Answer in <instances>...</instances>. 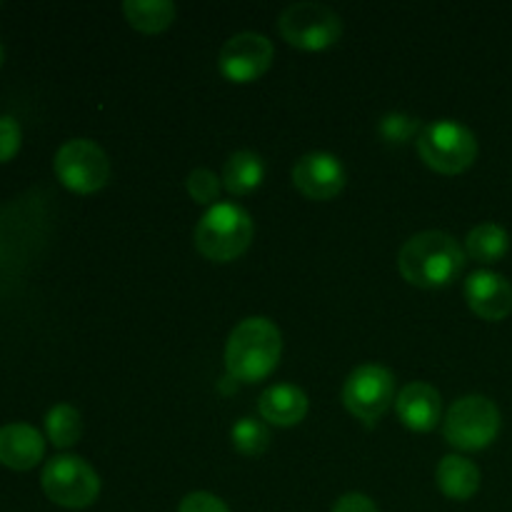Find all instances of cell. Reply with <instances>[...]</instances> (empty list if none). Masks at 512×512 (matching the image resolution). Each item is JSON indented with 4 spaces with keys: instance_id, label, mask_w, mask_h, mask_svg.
<instances>
[{
    "instance_id": "1",
    "label": "cell",
    "mask_w": 512,
    "mask_h": 512,
    "mask_svg": "<svg viewBox=\"0 0 512 512\" xmlns=\"http://www.w3.org/2000/svg\"><path fill=\"white\" fill-rule=\"evenodd\" d=\"M398 268L410 285L443 288L465 268V253L453 235L443 230H425L405 240L398 255Z\"/></svg>"
},
{
    "instance_id": "2",
    "label": "cell",
    "mask_w": 512,
    "mask_h": 512,
    "mask_svg": "<svg viewBox=\"0 0 512 512\" xmlns=\"http://www.w3.org/2000/svg\"><path fill=\"white\" fill-rule=\"evenodd\" d=\"M280 353H283V335L278 325L263 315H255L235 325L230 333L225 368L233 380L258 383L278 368Z\"/></svg>"
},
{
    "instance_id": "3",
    "label": "cell",
    "mask_w": 512,
    "mask_h": 512,
    "mask_svg": "<svg viewBox=\"0 0 512 512\" xmlns=\"http://www.w3.org/2000/svg\"><path fill=\"white\" fill-rule=\"evenodd\" d=\"M253 220L240 205L215 203L195 228V248L215 263L240 258L253 243Z\"/></svg>"
},
{
    "instance_id": "4",
    "label": "cell",
    "mask_w": 512,
    "mask_h": 512,
    "mask_svg": "<svg viewBox=\"0 0 512 512\" xmlns=\"http://www.w3.org/2000/svg\"><path fill=\"white\" fill-rule=\"evenodd\" d=\"M418 153L443 175H458L478 158V138L458 120H435L418 135Z\"/></svg>"
},
{
    "instance_id": "5",
    "label": "cell",
    "mask_w": 512,
    "mask_h": 512,
    "mask_svg": "<svg viewBox=\"0 0 512 512\" xmlns=\"http://www.w3.org/2000/svg\"><path fill=\"white\" fill-rule=\"evenodd\" d=\"M48 500L68 510H83L98 500L100 478L78 455H55L40 475Z\"/></svg>"
},
{
    "instance_id": "6",
    "label": "cell",
    "mask_w": 512,
    "mask_h": 512,
    "mask_svg": "<svg viewBox=\"0 0 512 512\" xmlns=\"http://www.w3.org/2000/svg\"><path fill=\"white\" fill-rule=\"evenodd\" d=\"M445 438L460 450H483L498 438L500 410L485 395H465L445 415Z\"/></svg>"
},
{
    "instance_id": "7",
    "label": "cell",
    "mask_w": 512,
    "mask_h": 512,
    "mask_svg": "<svg viewBox=\"0 0 512 512\" xmlns=\"http://www.w3.org/2000/svg\"><path fill=\"white\" fill-rule=\"evenodd\" d=\"M280 35L300 50H325L343 35V20L328 5L303 0L283 10L278 20Z\"/></svg>"
},
{
    "instance_id": "8",
    "label": "cell",
    "mask_w": 512,
    "mask_h": 512,
    "mask_svg": "<svg viewBox=\"0 0 512 512\" xmlns=\"http://www.w3.org/2000/svg\"><path fill=\"white\" fill-rule=\"evenodd\" d=\"M55 175L73 193H95L110 180V158L88 138L68 140L55 153Z\"/></svg>"
},
{
    "instance_id": "9",
    "label": "cell",
    "mask_w": 512,
    "mask_h": 512,
    "mask_svg": "<svg viewBox=\"0 0 512 512\" xmlns=\"http://www.w3.org/2000/svg\"><path fill=\"white\" fill-rule=\"evenodd\" d=\"M395 400V375L383 365H360L343 385V403L355 418L375 423Z\"/></svg>"
},
{
    "instance_id": "10",
    "label": "cell",
    "mask_w": 512,
    "mask_h": 512,
    "mask_svg": "<svg viewBox=\"0 0 512 512\" xmlns=\"http://www.w3.org/2000/svg\"><path fill=\"white\" fill-rule=\"evenodd\" d=\"M273 55V43L263 33H238L220 48V73L233 83H250L270 68Z\"/></svg>"
},
{
    "instance_id": "11",
    "label": "cell",
    "mask_w": 512,
    "mask_h": 512,
    "mask_svg": "<svg viewBox=\"0 0 512 512\" xmlns=\"http://www.w3.org/2000/svg\"><path fill=\"white\" fill-rule=\"evenodd\" d=\"M293 183L310 200H330L345 188V168L335 155L308 153L295 163Z\"/></svg>"
},
{
    "instance_id": "12",
    "label": "cell",
    "mask_w": 512,
    "mask_h": 512,
    "mask_svg": "<svg viewBox=\"0 0 512 512\" xmlns=\"http://www.w3.org/2000/svg\"><path fill=\"white\" fill-rule=\"evenodd\" d=\"M465 298L478 318L498 323L512 313V285L493 270H478L465 280Z\"/></svg>"
},
{
    "instance_id": "13",
    "label": "cell",
    "mask_w": 512,
    "mask_h": 512,
    "mask_svg": "<svg viewBox=\"0 0 512 512\" xmlns=\"http://www.w3.org/2000/svg\"><path fill=\"white\" fill-rule=\"evenodd\" d=\"M43 455L45 440L33 425L10 423L0 428V465L10 470H33Z\"/></svg>"
},
{
    "instance_id": "14",
    "label": "cell",
    "mask_w": 512,
    "mask_h": 512,
    "mask_svg": "<svg viewBox=\"0 0 512 512\" xmlns=\"http://www.w3.org/2000/svg\"><path fill=\"white\" fill-rule=\"evenodd\" d=\"M398 415L410 430L418 433H428L438 425L440 413H443V403H440V393L428 383H408L398 393Z\"/></svg>"
},
{
    "instance_id": "15",
    "label": "cell",
    "mask_w": 512,
    "mask_h": 512,
    "mask_svg": "<svg viewBox=\"0 0 512 512\" xmlns=\"http://www.w3.org/2000/svg\"><path fill=\"white\" fill-rule=\"evenodd\" d=\"M258 408L263 420L280 425V428H290V425H298L308 415V395L298 385H270L260 395Z\"/></svg>"
},
{
    "instance_id": "16",
    "label": "cell",
    "mask_w": 512,
    "mask_h": 512,
    "mask_svg": "<svg viewBox=\"0 0 512 512\" xmlns=\"http://www.w3.org/2000/svg\"><path fill=\"white\" fill-rule=\"evenodd\" d=\"M438 488L450 500H470L480 490V470L463 455H445L438 465Z\"/></svg>"
},
{
    "instance_id": "17",
    "label": "cell",
    "mask_w": 512,
    "mask_h": 512,
    "mask_svg": "<svg viewBox=\"0 0 512 512\" xmlns=\"http://www.w3.org/2000/svg\"><path fill=\"white\" fill-rule=\"evenodd\" d=\"M265 178V165L263 158L250 150H238L228 158L223 170V183L225 188L230 190L233 195H245L253 193Z\"/></svg>"
},
{
    "instance_id": "18",
    "label": "cell",
    "mask_w": 512,
    "mask_h": 512,
    "mask_svg": "<svg viewBox=\"0 0 512 512\" xmlns=\"http://www.w3.org/2000/svg\"><path fill=\"white\" fill-rule=\"evenodd\" d=\"M465 250L478 263H498L510 250V235L503 225L483 223L473 228L465 238Z\"/></svg>"
},
{
    "instance_id": "19",
    "label": "cell",
    "mask_w": 512,
    "mask_h": 512,
    "mask_svg": "<svg viewBox=\"0 0 512 512\" xmlns=\"http://www.w3.org/2000/svg\"><path fill=\"white\" fill-rule=\"evenodd\" d=\"M125 18L143 33H160L175 20V5L170 0H125Z\"/></svg>"
},
{
    "instance_id": "20",
    "label": "cell",
    "mask_w": 512,
    "mask_h": 512,
    "mask_svg": "<svg viewBox=\"0 0 512 512\" xmlns=\"http://www.w3.org/2000/svg\"><path fill=\"white\" fill-rule=\"evenodd\" d=\"M45 433H48V440L55 448H70V445L78 443L80 435H83V420H80V413L73 405H55V408H50V413L45 415Z\"/></svg>"
},
{
    "instance_id": "21",
    "label": "cell",
    "mask_w": 512,
    "mask_h": 512,
    "mask_svg": "<svg viewBox=\"0 0 512 512\" xmlns=\"http://www.w3.org/2000/svg\"><path fill=\"white\" fill-rule=\"evenodd\" d=\"M233 445L238 453L243 455H260L268 450L270 445V430L265 428V423L255 418H243L233 425Z\"/></svg>"
},
{
    "instance_id": "22",
    "label": "cell",
    "mask_w": 512,
    "mask_h": 512,
    "mask_svg": "<svg viewBox=\"0 0 512 512\" xmlns=\"http://www.w3.org/2000/svg\"><path fill=\"white\" fill-rule=\"evenodd\" d=\"M188 185V193L195 203H218L220 198V180L213 170L208 168H198L188 175L185 180Z\"/></svg>"
},
{
    "instance_id": "23",
    "label": "cell",
    "mask_w": 512,
    "mask_h": 512,
    "mask_svg": "<svg viewBox=\"0 0 512 512\" xmlns=\"http://www.w3.org/2000/svg\"><path fill=\"white\" fill-rule=\"evenodd\" d=\"M418 118L405 113H390L380 120V135L390 143H405L418 133Z\"/></svg>"
},
{
    "instance_id": "24",
    "label": "cell",
    "mask_w": 512,
    "mask_h": 512,
    "mask_svg": "<svg viewBox=\"0 0 512 512\" xmlns=\"http://www.w3.org/2000/svg\"><path fill=\"white\" fill-rule=\"evenodd\" d=\"M20 140H23V130H20L18 120L3 115L0 118V163L15 158V153L20 150Z\"/></svg>"
},
{
    "instance_id": "25",
    "label": "cell",
    "mask_w": 512,
    "mask_h": 512,
    "mask_svg": "<svg viewBox=\"0 0 512 512\" xmlns=\"http://www.w3.org/2000/svg\"><path fill=\"white\" fill-rule=\"evenodd\" d=\"M178 512H230V508L218 495L198 490V493H190L180 500Z\"/></svg>"
},
{
    "instance_id": "26",
    "label": "cell",
    "mask_w": 512,
    "mask_h": 512,
    "mask_svg": "<svg viewBox=\"0 0 512 512\" xmlns=\"http://www.w3.org/2000/svg\"><path fill=\"white\" fill-rule=\"evenodd\" d=\"M333 512H380L378 505L363 493H348L333 505Z\"/></svg>"
},
{
    "instance_id": "27",
    "label": "cell",
    "mask_w": 512,
    "mask_h": 512,
    "mask_svg": "<svg viewBox=\"0 0 512 512\" xmlns=\"http://www.w3.org/2000/svg\"><path fill=\"white\" fill-rule=\"evenodd\" d=\"M0 65H3V43H0Z\"/></svg>"
}]
</instances>
